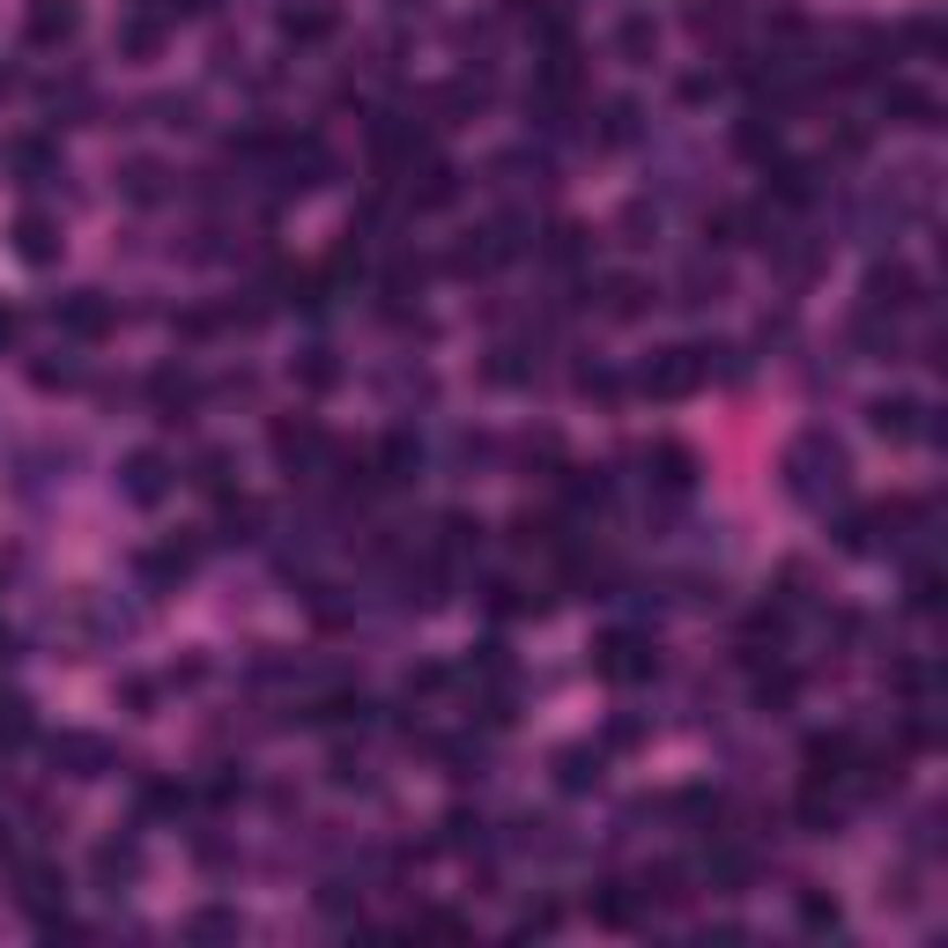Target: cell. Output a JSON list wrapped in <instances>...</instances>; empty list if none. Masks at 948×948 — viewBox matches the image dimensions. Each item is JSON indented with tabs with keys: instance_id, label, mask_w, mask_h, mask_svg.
Returning a JSON list of instances; mask_svg holds the SVG:
<instances>
[{
	"instance_id": "obj_1",
	"label": "cell",
	"mask_w": 948,
	"mask_h": 948,
	"mask_svg": "<svg viewBox=\"0 0 948 948\" xmlns=\"http://www.w3.org/2000/svg\"><path fill=\"white\" fill-rule=\"evenodd\" d=\"M601 674H608V682H637V674H653V653H645L637 637H608V645H601Z\"/></svg>"
},
{
	"instance_id": "obj_2",
	"label": "cell",
	"mask_w": 948,
	"mask_h": 948,
	"mask_svg": "<svg viewBox=\"0 0 948 948\" xmlns=\"http://www.w3.org/2000/svg\"><path fill=\"white\" fill-rule=\"evenodd\" d=\"M704 378V364H697V349H667L660 364H653V371H645V385H653V393H682V385H697Z\"/></svg>"
},
{
	"instance_id": "obj_3",
	"label": "cell",
	"mask_w": 948,
	"mask_h": 948,
	"mask_svg": "<svg viewBox=\"0 0 948 948\" xmlns=\"http://www.w3.org/2000/svg\"><path fill=\"white\" fill-rule=\"evenodd\" d=\"M75 38V0H30V45Z\"/></svg>"
},
{
	"instance_id": "obj_4",
	"label": "cell",
	"mask_w": 948,
	"mask_h": 948,
	"mask_svg": "<svg viewBox=\"0 0 948 948\" xmlns=\"http://www.w3.org/2000/svg\"><path fill=\"white\" fill-rule=\"evenodd\" d=\"M60 319H67V327H75V333H104V327H112V304H104L97 289H75Z\"/></svg>"
},
{
	"instance_id": "obj_5",
	"label": "cell",
	"mask_w": 948,
	"mask_h": 948,
	"mask_svg": "<svg viewBox=\"0 0 948 948\" xmlns=\"http://www.w3.org/2000/svg\"><path fill=\"white\" fill-rule=\"evenodd\" d=\"M15 252H23V260H52V252H60V230H52V223H45V215H23V223H15Z\"/></svg>"
},
{
	"instance_id": "obj_6",
	"label": "cell",
	"mask_w": 948,
	"mask_h": 948,
	"mask_svg": "<svg viewBox=\"0 0 948 948\" xmlns=\"http://www.w3.org/2000/svg\"><path fill=\"white\" fill-rule=\"evenodd\" d=\"M275 453L282 459H312L319 453V430H312V422H282V430H275Z\"/></svg>"
},
{
	"instance_id": "obj_7",
	"label": "cell",
	"mask_w": 948,
	"mask_h": 948,
	"mask_svg": "<svg viewBox=\"0 0 948 948\" xmlns=\"http://www.w3.org/2000/svg\"><path fill=\"white\" fill-rule=\"evenodd\" d=\"M126 475H134V482H126V490H134V496H141V504H149V496H156V490H164V467H156V459H149V453H141V459H134V467H126Z\"/></svg>"
},
{
	"instance_id": "obj_8",
	"label": "cell",
	"mask_w": 948,
	"mask_h": 948,
	"mask_svg": "<svg viewBox=\"0 0 948 948\" xmlns=\"http://www.w3.org/2000/svg\"><path fill=\"white\" fill-rule=\"evenodd\" d=\"M327 30H333L327 8H312V15H289V38H327Z\"/></svg>"
},
{
	"instance_id": "obj_9",
	"label": "cell",
	"mask_w": 948,
	"mask_h": 948,
	"mask_svg": "<svg viewBox=\"0 0 948 948\" xmlns=\"http://www.w3.org/2000/svg\"><path fill=\"white\" fill-rule=\"evenodd\" d=\"M8 333H15V312H8V304H0V341H8Z\"/></svg>"
}]
</instances>
